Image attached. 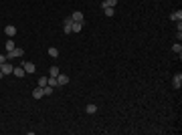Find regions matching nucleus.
<instances>
[{
    "mask_svg": "<svg viewBox=\"0 0 182 135\" xmlns=\"http://www.w3.org/2000/svg\"><path fill=\"white\" fill-rule=\"evenodd\" d=\"M85 111H87V113H89V115H93V113H97V105H93V103H89Z\"/></svg>",
    "mask_w": 182,
    "mask_h": 135,
    "instance_id": "nucleus-12",
    "label": "nucleus"
},
{
    "mask_svg": "<svg viewBox=\"0 0 182 135\" xmlns=\"http://www.w3.org/2000/svg\"><path fill=\"white\" fill-rule=\"evenodd\" d=\"M4 32H6V36H8V38H12V36L16 34V26H14V24H8V26L4 28Z\"/></svg>",
    "mask_w": 182,
    "mask_h": 135,
    "instance_id": "nucleus-7",
    "label": "nucleus"
},
{
    "mask_svg": "<svg viewBox=\"0 0 182 135\" xmlns=\"http://www.w3.org/2000/svg\"><path fill=\"white\" fill-rule=\"evenodd\" d=\"M172 51H174V53H176V55H178V57H180V53H182V44H180V42H178V40H176V42H174V47H172Z\"/></svg>",
    "mask_w": 182,
    "mask_h": 135,
    "instance_id": "nucleus-16",
    "label": "nucleus"
},
{
    "mask_svg": "<svg viewBox=\"0 0 182 135\" xmlns=\"http://www.w3.org/2000/svg\"><path fill=\"white\" fill-rule=\"evenodd\" d=\"M2 79H4V73H2V71H0V81H2Z\"/></svg>",
    "mask_w": 182,
    "mask_h": 135,
    "instance_id": "nucleus-24",
    "label": "nucleus"
},
{
    "mask_svg": "<svg viewBox=\"0 0 182 135\" xmlns=\"http://www.w3.org/2000/svg\"><path fill=\"white\" fill-rule=\"evenodd\" d=\"M47 85H49V87H53V89H55V87H59V83H57V79H55V77H49V83H47Z\"/></svg>",
    "mask_w": 182,
    "mask_h": 135,
    "instance_id": "nucleus-21",
    "label": "nucleus"
},
{
    "mask_svg": "<svg viewBox=\"0 0 182 135\" xmlns=\"http://www.w3.org/2000/svg\"><path fill=\"white\" fill-rule=\"evenodd\" d=\"M116 4H118V0H103V2H101V8H105V6L116 8Z\"/></svg>",
    "mask_w": 182,
    "mask_h": 135,
    "instance_id": "nucleus-11",
    "label": "nucleus"
},
{
    "mask_svg": "<svg viewBox=\"0 0 182 135\" xmlns=\"http://www.w3.org/2000/svg\"><path fill=\"white\" fill-rule=\"evenodd\" d=\"M43 95H45V97L53 95V87H49V85H47V87H43Z\"/></svg>",
    "mask_w": 182,
    "mask_h": 135,
    "instance_id": "nucleus-18",
    "label": "nucleus"
},
{
    "mask_svg": "<svg viewBox=\"0 0 182 135\" xmlns=\"http://www.w3.org/2000/svg\"><path fill=\"white\" fill-rule=\"evenodd\" d=\"M0 69H2V63H0Z\"/></svg>",
    "mask_w": 182,
    "mask_h": 135,
    "instance_id": "nucleus-25",
    "label": "nucleus"
},
{
    "mask_svg": "<svg viewBox=\"0 0 182 135\" xmlns=\"http://www.w3.org/2000/svg\"><path fill=\"white\" fill-rule=\"evenodd\" d=\"M8 59H6V55H0V63H6Z\"/></svg>",
    "mask_w": 182,
    "mask_h": 135,
    "instance_id": "nucleus-23",
    "label": "nucleus"
},
{
    "mask_svg": "<svg viewBox=\"0 0 182 135\" xmlns=\"http://www.w3.org/2000/svg\"><path fill=\"white\" fill-rule=\"evenodd\" d=\"M0 71H2L4 75H10V73L14 71V67H12V65H8V61H6V63H2V69H0Z\"/></svg>",
    "mask_w": 182,
    "mask_h": 135,
    "instance_id": "nucleus-6",
    "label": "nucleus"
},
{
    "mask_svg": "<svg viewBox=\"0 0 182 135\" xmlns=\"http://www.w3.org/2000/svg\"><path fill=\"white\" fill-rule=\"evenodd\" d=\"M22 69H25V73H27V75H31V73H35V71H37V67H35L31 61H27V63H22Z\"/></svg>",
    "mask_w": 182,
    "mask_h": 135,
    "instance_id": "nucleus-2",
    "label": "nucleus"
},
{
    "mask_svg": "<svg viewBox=\"0 0 182 135\" xmlns=\"http://www.w3.org/2000/svg\"><path fill=\"white\" fill-rule=\"evenodd\" d=\"M16 77H25L27 73H25V69H22V67H14V71H12Z\"/></svg>",
    "mask_w": 182,
    "mask_h": 135,
    "instance_id": "nucleus-13",
    "label": "nucleus"
},
{
    "mask_svg": "<svg viewBox=\"0 0 182 135\" xmlns=\"http://www.w3.org/2000/svg\"><path fill=\"white\" fill-rule=\"evenodd\" d=\"M71 20H73V22H85V20H83V12H79V10L73 12V14H71Z\"/></svg>",
    "mask_w": 182,
    "mask_h": 135,
    "instance_id": "nucleus-8",
    "label": "nucleus"
},
{
    "mask_svg": "<svg viewBox=\"0 0 182 135\" xmlns=\"http://www.w3.org/2000/svg\"><path fill=\"white\" fill-rule=\"evenodd\" d=\"M49 57H53V59H57V57H59V51H57L55 47H51V49H49Z\"/></svg>",
    "mask_w": 182,
    "mask_h": 135,
    "instance_id": "nucleus-20",
    "label": "nucleus"
},
{
    "mask_svg": "<svg viewBox=\"0 0 182 135\" xmlns=\"http://www.w3.org/2000/svg\"><path fill=\"white\" fill-rule=\"evenodd\" d=\"M57 83H59L61 87H65L67 83H69V77H67L65 73H59V75H57Z\"/></svg>",
    "mask_w": 182,
    "mask_h": 135,
    "instance_id": "nucleus-5",
    "label": "nucleus"
},
{
    "mask_svg": "<svg viewBox=\"0 0 182 135\" xmlns=\"http://www.w3.org/2000/svg\"><path fill=\"white\" fill-rule=\"evenodd\" d=\"M4 49H6V53H8V51H12V49H16V47H14V42H12V38H8V40H6Z\"/></svg>",
    "mask_w": 182,
    "mask_h": 135,
    "instance_id": "nucleus-17",
    "label": "nucleus"
},
{
    "mask_svg": "<svg viewBox=\"0 0 182 135\" xmlns=\"http://www.w3.org/2000/svg\"><path fill=\"white\" fill-rule=\"evenodd\" d=\"M103 12H105V16H113L116 8H111V6H105V8H103Z\"/></svg>",
    "mask_w": 182,
    "mask_h": 135,
    "instance_id": "nucleus-19",
    "label": "nucleus"
},
{
    "mask_svg": "<svg viewBox=\"0 0 182 135\" xmlns=\"http://www.w3.org/2000/svg\"><path fill=\"white\" fill-rule=\"evenodd\" d=\"M170 20H174V22L182 20V10H174V12L170 14Z\"/></svg>",
    "mask_w": 182,
    "mask_h": 135,
    "instance_id": "nucleus-9",
    "label": "nucleus"
},
{
    "mask_svg": "<svg viewBox=\"0 0 182 135\" xmlns=\"http://www.w3.org/2000/svg\"><path fill=\"white\" fill-rule=\"evenodd\" d=\"M33 97H35V99H43V97H45V95H43V87H35Z\"/></svg>",
    "mask_w": 182,
    "mask_h": 135,
    "instance_id": "nucleus-10",
    "label": "nucleus"
},
{
    "mask_svg": "<svg viewBox=\"0 0 182 135\" xmlns=\"http://www.w3.org/2000/svg\"><path fill=\"white\" fill-rule=\"evenodd\" d=\"M83 28V22H73V26H71V32H79Z\"/></svg>",
    "mask_w": 182,
    "mask_h": 135,
    "instance_id": "nucleus-14",
    "label": "nucleus"
},
{
    "mask_svg": "<svg viewBox=\"0 0 182 135\" xmlns=\"http://www.w3.org/2000/svg\"><path fill=\"white\" fill-rule=\"evenodd\" d=\"M47 83H49V77H41L37 81V87H47Z\"/></svg>",
    "mask_w": 182,
    "mask_h": 135,
    "instance_id": "nucleus-15",
    "label": "nucleus"
},
{
    "mask_svg": "<svg viewBox=\"0 0 182 135\" xmlns=\"http://www.w3.org/2000/svg\"><path fill=\"white\" fill-rule=\"evenodd\" d=\"M57 75H59V67H51V77L57 79Z\"/></svg>",
    "mask_w": 182,
    "mask_h": 135,
    "instance_id": "nucleus-22",
    "label": "nucleus"
},
{
    "mask_svg": "<svg viewBox=\"0 0 182 135\" xmlns=\"http://www.w3.org/2000/svg\"><path fill=\"white\" fill-rule=\"evenodd\" d=\"M71 26H73V20H71V16H69V18H65V22H63V30H65V34H71Z\"/></svg>",
    "mask_w": 182,
    "mask_h": 135,
    "instance_id": "nucleus-4",
    "label": "nucleus"
},
{
    "mask_svg": "<svg viewBox=\"0 0 182 135\" xmlns=\"http://www.w3.org/2000/svg\"><path fill=\"white\" fill-rule=\"evenodd\" d=\"M172 87H174V89H180V87H182V75H180V73H176V75L172 77Z\"/></svg>",
    "mask_w": 182,
    "mask_h": 135,
    "instance_id": "nucleus-3",
    "label": "nucleus"
},
{
    "mask_svg": "<svg viewBox=\"0 0 182 135\" xmlns=\"http://www.w3.org/2000/svg\"><path fill=\"white\" fill-rule=\"evenodd\" d=\"M22 55H25V51H22V49H12V51L6 53V59H8V61H10V59H20Z\"/></svg>",
    "mask_w": 182,
    "mask_h": 135,
    "instance_id": "nucleus-1",
    "label": "nucleus"
}]
</instances>
